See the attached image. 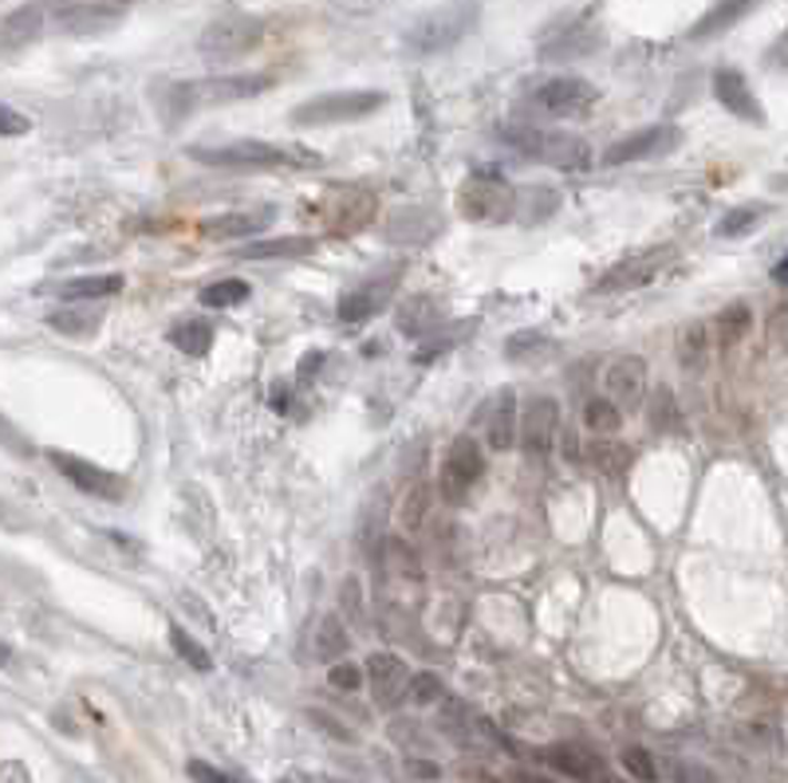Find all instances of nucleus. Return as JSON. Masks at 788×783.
I'll return each mask as SVG.
<instances>
[{
    "label": "nucleus",
    "mask_w": 788,
    "mask_h": 783,
    "mask_svg": "<svg viewBox=\"0 0 788 783\" xmlns=\"http://www.w3.org/2000/svg\"><path fill=\"white\" fill-rule=\"evenodd\" d=\"M272 87V75H213V80H190V83H166L158 87V107L166 123H181L201 107H221V103L256 99Z\"/></svg>",
    "instance_id": "nucleus-1"
},
{
    "label": "nucleus",
    "mask_w": 788,
    "mask_h": 783,
    "mask_svg": "<svg viewBox=\"0 0 788 783\" xmlns=\"http://www.w3.org/2000/svg\"><path fill=\"white\" fill-rule=\"evenodd\" d=\"M477 17H481V0H445V4L422 12V17L407 28L402 44H407L410 55H442L470 36Z\"/></svg>",
    "instance_id": "nucleus-2"
},
{
    "label": "nucleus",
    "mask_w": 788,
    "mask_h": 783,
    "mask_svg": "<svg viewBox=\"0 0 788 783\" xmlns=\"http://www.w3.org/2000/svg\"><path fill=\"white\" fill-rule=\"evenodd\" d=\"M264 40V20L253 12H221L213 17L198 36V55L206 64L225 67L237 64L241 55H249Z\"/></svg>",
    "instance_id": "nucleus-3"
},
{
    "label": "nucleus",
    "mask_w": 788,
    "mask_h": 783,
    "mask_svg": "<svg viewBox=\"0 0 788 783\" xmlns=\"http://www.w3.org/2000/svg\"><path fill=\"white\" fill-rule=\"evenodd\" d=\"M501 138L517 154L533 158L540 166H553V170H564V173H576V170H588L591 154H588V142L576 135H560V130H536V127H501Z\"/></svg>",
    "instance_id": "nucleus-4"
},
{
    "label": "nucleus",
    "mask_w": 788,
    "mask_h": 783,
    "mask_svg": "<svg viewBox=\"0 0 788 783\" xmlns=\"http://www.w3.org/2000/svg\"><path fill=\"white\" fill-rule=\"evenodd\" d=\"M387 107V91H327L316 99L292 107V127H336V123H359Z\"/></svg>",
    "instance_id": "nucleus-5"
},
{
    "label": "nucleus",
    "mask_w": 788,
    "mask_h": 783,
    "mask_svg": "<svg viewBox=\"0 0 788 783\" xmlns=\"http://www.w3.org/2000/svg\"><path fill=\"white\" fill-rule=\"evenodd\" d=\"M485 473V453L473 442L470 433H458L445 449L442 473H438V493H442L445 505H465L470 500V488L481 480Z\"/></svg>",
    "instance_id": "nucleus-6"
},
{
    "label": "nucleus",
    "mask_w": 788,
    "mask_h": 783,
    "mask_svg": "<svg viewBox=\"0 0 788 783\" xmlns=\"http://www.w3.org/2000/svg\"><path fill=\"white\" fill-rule=\"evenodd\" d=\"M458 209L470 221H481V225H493V221H508L517 216V190L508 186L505 178H493V173H477L458 190Z\"/></svg>",
    "instance_id": "nucleus-7"
},
{
    "label": "nucleus",
    "mask_w": 788,
    "mask_h": 783,
    "mask_svg": "<svg viewBox=\"0 0 788 783\" xmlns=\"http://www.w3.org/2000/svg\"><path fill=\"white\" fill-rule=\"evenodd\" d=\"M193 162L201 166H221V170H272V166H288V150L272 142H256V138H245V142H229V146H186Z\"/></svg>",
    "instance_id": "nucleus-8"
},
{
    "label": "nucleus",
    "mask_w": 788,
    "mask_h": 783,
    "mask_svg": "<svg viewBox=\"0 0 788 783\" xmlns=\"http://www.w3.org/2000/svg\"><path fill=\"white\" fill-rule=\"evenodd\" d=\"M682 146V127L679 123H654V127L634 130L627 138H616V142L603 150L599 162L603 166H627V162H643V158H666Z\"/></svg>",
    "instance_id": "nucleus-9"
},
{
    "label": "nucleus",
    "mask_w": 788,
    "mask_h": 783,
    "mask_svg": "<svg viewBox=\"0 0 788 783\" xmlns=\"http://www.w3.org/2000/svg\"><path fill=\"white\" fill-rule=\"evenodd\" d=\"M596 99H599V91L591 87L588 80H580V75H556V80L540 83V87L533 91V103L553 118L588 115V110L596 107Z\"/></svg>",
    "instance_id": "nucleus-10"
},
{
    "label": "nucleus",
    "mask_w": 788,
    "mask_h": 783,
    "mask_svg": "<svg viewBox=\"0 0 788 783\" xmlns=\"http://www.w3.org/2000/svg\"><path fill=\"white\" fill-rule=\"evenodd\" d=\"M556 433H560V402L548 394L528 398L525 414H521V449L533 465H540L553 453Z\"/></svg>",
    "instance_id": "nucleus-11"
},
{
    "label": "nucleus",
    "mask_w": 788,
    "mask_h": 783,
    "mask_svg": "<svg viewBox=\"0 0 788 783\" xmlns=\"http://www.w3.org/2000/svg\"><path fill=\"white\" fill-rule=\"evenodd\" d=\"M399 268H387V272H375V276H367L359 284V288H351L344 299H339V319L344 324H363V319L379 316V311H387L390 304H395V292H399Z\"/></svg>",
    "instance_id": "nucleus-12"
},
{
    "label": "nucleus",
    "mask_w": 788,
    "mask_h": 783,
    "mask_svg": "<svg viewBox=\"0 0 788 783\" xmlns=\"http://www.w3.org/2000/svg\"><path fill=\"white\" fill-rule=\"evenodd\" d=\"M48 457H52L55 473H64L80 493L99 496V500H111V505H118V500L127 496V480L107 473V468L91 465V461H83V457H72V453H60V449H52Z\"/></svg>",
    "instance_id": "nucleus-13"
},
{
    "label": "nucleus",
    "mask_w": 788,
    "mask_h": 783,
    "mask_svg": "<svg viewBox=\"0 0 788 783\" xmlns=\"http://www.w3.org/2000/svg\"><path fill=\"white\" fill-rule=\"evenodd\" d=\"M367 681H371V697L379 709H395V705H402L410 694V669L407 662L395 654L367 657Z\"/></svg>",
    "instance_id": "nucleus-14"
},
{
    "label": "nucleus",
    "mask_w": 788,
    "mask_h": 783,
    "mask_svg": "<svg viewBox=\"0 0 788 783\" xmlns=\"http://www.w3.org/2000/svg\"><path fill=\"white\" fill-rule=\"evenodd\" d=\"M608 398L623 410V414H639V410L647 405V359H639V355H623V359L611 362Z\"/></svg>",
    "instance_id": "nucleus-15"
},
{
    "label": "nucleus",
    "mask_w": 788,
    "mask_h": 783,
    "mask_svg": "<svg viewBox=\"0 0 788 783\" xmlns=\"http://www.w3.org/2000/svg\"><path fill=\"white\" fill-rule=\"evenodd\" d=\"M599 47H603V28L576 20V24H564L556 36L540 40V60H548V64H568V60H584V55L599 52Z\"/></svg>",
    "instance_id": "nucleus-16"
},
{
    "label": "nucleus",
    "mask_w": 788,
    "mask_h": 783,
    "mask_svg": "<svg viewBox=\"0 0 788 783\" xmlns=\"http://www.w3.org/2000/svg\"><path fill=\"white\" fill-rule=\"evenodd\" d=\"M714 95H717V103H722V107L729 110L734 118H742V123H753V127H765L761 99L753 95V87L745 83V75L737 72V67H722V72H714Z\"/></svg>",
    "instance_id": "nucleus-17"
},
{
    "label": "nucleus",
    "mask_w": 788,
    "mask_h": 783,
    "mask_svg": "<svg viewBox=\"0 0 788 783\" xmlns=\"http://www.w3.org/2000/svg\"><path fill=\"white\" fill-rule=\"evenodd\" d=\"M276 221V209L261 205V209H237V213H221L201 221V236L209 241H249V236L264 233Z\"/></svg>",
    "instance_id": "nucleus-18"
},
{
    "label": "nucleus",
    "mask_w": 788,
    "mask_h": 783,
    "mask_svg": "<svg viewBox=\"0 0 788 783\" xmlns=\"http://www.w3.org/2000/svg\"><path fill=\"white\" fill-rule=\"evenodd\" d=\"M123 17H127L123 4L99 0V4H67V9L55 17V24H60V32H67V36H103V32L123 24Z\"/></svg>",
    "instance_id": "nucleus-19"
},
{
    "label": "nucleus",
    "mask_w": 788,
    "mask_h": 783,
    "mask_svg": "<svg viewBox=\"0 0 788 783\" xmlns=\"http://www.w3.org/2000/svg\"><path fill=\"white\" fill-rule=\"evenodd\" d=\"M544 764L556 768L560 775H571V780L580 783H603L608 780V768H603V760L591 752V748L584 744H553L544 748Z\"/></svg>",
    "instance_id": "nucleus-20"
},
{
    "label": "nucleus",
    "mask_w": 788,
    "mask_h": 783,
    "mask_svg": "<svg viewBox=\"0 0 788 783\" xmlns=\"http://www.w3.org/2000/svg\"><path fill=\"white\" fill-rule=\"evenodd\" d=\"M521 437V417H517V390L505 387L501 394H493L490 405V422H485V442L497 453L513 449Z\"/></svg>",
    "instance_id": "nucleus-21"
},
{
    "label": "nucleus",
    "mask_w": 788,
    "mask_h": 783,
    "mask_svg": "<svg viewBox=\"0 0 788 783\" xmlns=\"http://www.w3.org/2000/svg\"><path fill=\"white\" fill-rule=\"evenodd\" d=\"M390 241H402V244H427L434 233H442V216H434L430 209L414 205V209H399V213L390 216L387 225Z\"/></svg>",
    "instance_id": "nucleus-22"
},
{
    "label": "nucleus",
    "mask_w": 788,
    "mask_h": 783,
    "mask_svg": "<svg viewBox=\"0 0 788 783\" xmlns=\"http://www.w3.org/2000/svg\"><path fill=\"white\" fill-rule=\"evenodd\" d=\"M316 248L312 236H272V241H249L237 248V261H296Z\"/></svg>",
    "instance_id": "nucleus-23"
},
{
    "label": "nucleus",
    "mask_w": 788,
    "mask_h": 783,
    "mask_svg": "<svg viewBox=\"0 0 788 783\" xmlns=\"http://www.w3.org/2000/svg\"><path fill=\"white\" fill-rule=\"evenodd\" d=\"M757 4H761V0H717L714 9H710L706 17L698 20V24L690 28V40H714V36H722V32H729L737 20L749 17Z\"/></svg>",
    "instance_id": "nucleus-24"
},
{
    "label": "nucleus",
    "mask_w": 788,
    "mask_h": 783,
    "mask_svg": "<svg viewBox=\"0 0 788 783\" xmlns=\"http://www.w3.org/2000/svg\"><path fill=\"white\" fill-rule=\"evenodd\" d=\"M127 288V279L118 272H99V276H75L60 284V299L67 304H91V299H111Z\"/></svg>",
    "instance_id": "nucleus-25"
},
{
    "label": "nucleus",
    "mask_w": 788,
    "mask_h": 783,
    "mask_svg": "<svg viewBox=\"0 0 788 783\" xmlns=\"http://www.w3.org/2000/svg\"><path fill=\"white\" fill-rule=\"evenodd\" d=\"M40 32H44V12L36 4H24V9H12L4 17V28H0V36H4V52H20V47L36 44Z\"/></svg>",
    "instance_id": "nucleus-26"
},
{
    "label": "nucleus",
    "mask_w": 788,
    "mask_h": 783,
    "mask_svg": "<svg viewBox=\"0 0 788 783\" xmlns=\"http://www.w3.org/2000/svg\"><path fill=\"white\" fill-rule=\"evenodd\" d=\"M438 319H442V307H438L434 296H410L399 304L395 324H399V331H407L410 339H422V335L434 331Z\"/></svg>",
    "instance_id": "nucleus-27"
},
{
    "label": "nucleus",
    "mask_w": 788,
    "mask_h": 783,
    "mask_svg": "<svg viewBox=\"0 0 788 783\" xmlns=\"http://www.w3.org/2000/svg\"><path fill=\"white\" fill-rule=\"evenodd\" d=\"M473 331H477V319H453V324L434 327V331L422 335V342L414 347V362L438 359V355H445L450 347H458L462 339H470Z\"/></svg>",
    "instance_id": "nucleus-28"
},
{
    "label": "nucleus",
    "mask_w": 788,
    "mask_h": 783,
    "mask_svg": "<svg viewBox=\"0 0 788 783\" xmlns=\"http://www.w3.org/2000/svg\"><path fill=\"white\" fill-rule=\"evenodd\" d=\"M48 327L67 335V339H91L103 327V307H60V311L48 316Z\"/></svg>",
    "instance_id": "nucleus-29"
},
{
    "label": "nucleus",
    "mask_w": 788,
    "mask_h": 783,
    "mask_svg": "<svg viewBox=\"0 0 788 783\" xmlns=\"http://www.w3.org/2000/svg\"><path fill=\"white\" fill-rule=\"evenodd\" d=\"M671 253H647L639 256V261L631 264H619V268H611L608 276L599 279V292H616V288H634V284H647V279L659 272V264L666 261Z\"/></svg>",
    "instance_id": "nucleus-30"
},
{
    "label": "nucleus",
    "mask_w": 788,
    "mask_h": 783,
    "mask_svg": "<svg viewBox=\"0 0 788 783\" xmlns=\"http://www.w3.org/2000/svg\"><path fill=\"white\" fill-rule=\"evenodd\" d=\"M560 209V193L548 190V186H525L517 190V221L521 225H540Z\"/></svg>",
    "instance_id": "nucleus-31"
},
{
    "label": "nucleus",
    "mask_w": 788,
    "mask_h": 783,
    "mask_svg": "<svg viewBox=\"0 0 788 783\" xmlns=\"http://www.w3.org/2000/svg\"><path fill=\"white\" fill-rule=\"evenodd\" d=\"M347 649H351V638H347V631H344V618H339V614H324V618H319V631H316V657L336 666Z\"/></svg>",
    "instance_id": "nucleus-32"
},
{
    "label": "nucleus",
    "mask_w": 788,
    "mask_h": 783,
    "mask_svg": "<svg viewBox=\"0 0 788 783\" xmlns=\"http://www.w3.org/2000/svg\"><path fill=\"white\" fill-rule=\"evenodd\" d=\"M647 422H651L654 433H679L682 417H679V402H674L671 387H659L647 398Z\"/></svg>",
    "instance_id": "nucleus-33"
},
{
    "label": "nucleus",
    "mask_w": 788,
    "mask_h": 783,
    "mask_svg": "<svg viewBox=\"0 0 788 783\" xmlns=\"http://www.w3.org/2000/svg\"><path fill=\"white\" fill-rule=\"evenodd\" d=\"M505 355L513 362H536V359H548L556 355V342L540 331H517L513 339L505 342Z\"/></svg>",
    "instance_id": "nucleus-34"
},
{
    "label": "nucleus",
    "mask_w": 788,
    "mask_h": 783,
    "mask_svg": "<svg viewBox=\"0 0 788 783\" xmlns=\"http://www.w3.org/2000/svg\"><path fill=\"white\" fill-rule=\"evenodd\" d=\"M584 425H588L591 433H599V437H611V433H619V425H623V410H619L611 398H588V405H584Z\"/></svg>",
    "instance_id": "nucleus-35"
},
{
    "label": "nucleus",
    "mask_w": 788,
    "mask_h": 783,
    "mask_svg": "<svg viewBox=\"0 0 788 783\" xmlns=\"http://www.w3.org/2000/svg\"><path fill=\"white\" fill-rule=\"evenodd\" d=\"M588 461L599 468V473L619 477V473H627V465H631V449H627L623 442H608V437H599V442L588 445Z\"/></svg>",
    "instance_id": "nucleus-36"
},
{
    "label": "nucleus",
    "mask_w": 788,
    "mask_h": 783,
    "mask_svg": "<svg viewBox=\"0 0 788 783\" xmlns=\"http://www.w3.org/2000/svg\"><path fill=\"white\" fill-rule=\"evenodd\" d=\"M201 307H213V311H229V307L245 304L249 299V284L245 279H218V284H209L201 288Z\"/></svg>",
    "instance_id": "nucleus-37"
},
{
    "label": "nucleus",
    "mask_w": 788,
    "mask_h": 783,
    "mask_svg": "<svg viewBox=\"0 0 788 783\" xmlns=\"http://www.w3.org/2000/svg\"><path fill=\"white\" fill-rule=\"evenodd\" d=\"M170 342L178 347V351H186V355H206L209 351V342H213V327L206 324V319H190V324H178L170 331Z\"/></svg>",
    "instance_id": "nucleus-38"
},
{
    "label": "nucleus",
    "mask_w": 788,
    "mask_h": 783,
    "mask_svg": "<svg viewBox=\"0 0 788 783\" xmlns=\"http://www.w3.org/2000/svg\"><path fill=\"white\" fill-rule=\"evenodd\" d=\"M706 347H710V335H706V324H690L679 339V359L690 374H698L706 367Z\"/></svg>",
    "instance_id": "nucleus-39"
},
{
    "label": "nucleus",
    "mask_w": 788,
    "mask_h": 783,
    "mask_svg": "<svg viewBox=\"0 0 788 783\" xmlns=\"http://www.w3.org/2000/svg\"><path fill=\"white\" fill-rule=\"evenodd\" d=\"M749 327H753V311L745 304H729L717 316V339L725 342V347H734L742 335H749Z\"/></svg>",
    "instance_id": "nucleus-40"
},
{
    "label": "nucleus",
    "mask_w": 788,
    "mask_h": 783,
    "mask_svg": "<svg viewBox=\"0 0 788 783\" xmlns=\"http://www.w3.org/2000/svg\"><path fill=\"white\" fill-rule=\"evenodd\" d=\"M761 216H765L761 205H737V209H729V213H725L722 221H717L714 233L725 236V241H734V236H745V233H749V229L757 225Z\"/></svg>",
    "instance_id": "nucleus-41"
},
{
    "label": "nucleus",
    "mask_w": 788,
    "mask_h": 783,
    "mask_svg": "<svg viewBox=\"0 0 788 783\" xmlns=\"http://www.w3.org/2000/svg\"><path fill=\"white\" fill-rule=\"evenodd\" d=\"M427 508H430V485H427V480H418V485H410L407 500H402L399 523L407 531H418V528H422V520H427Z\"/></svg>",
    "instance_id": "nucleus-42"
},
{
    "label": "nucleus",
    "mask_w": 788,
    "mask_h": 783,
    "mask_svg": "<svg viewBox=\"0 0 788 783\" xmlns=\"http://www.w3.org/2000/svg\"><path fill=\"white\" fill-rule=\"evenodd\" d=\"M619 764H623V772L634 775V780H643V783L659 780V760H654L651 752H647V748H639V744L623 748V752H619Z\"/></svg>",
    "instance_id": "nucleus-43"
},
{
    "label": "nucleus",
    "mask_w": 788,
    "mask_h": 783,
    "mask_svg": "<svg viewBox=\"0 0 788 783\" xmlns=\"http://www.w3.org/2000/svg\"><path fill=\"white\" fill-rule=\"evenodd\" d=\"M170 646L178 649V657H186V662H190L193 669H201V674H206V669L213 666V662H209L206 649H201L198 642L190 638V634L181 631V626H170Z\"/></svg>",
    "instance_id": "nucleus-44"
},
{
    "label": "nucleus",
    "mask_w": 788,
    "mask_h": 783,
    "mask_svg": "<svg viewBox=\"0 0 788 783\" xmlns=\"http://www.w3.org/2000/svg\"><path fill=\"white\" fill-rule=\"evenodd\" d=\"M407 701L410 705H434V701H442V677H438V674H414V677H410Z\"/></svg>",
    "instance_id": "nucleus-45"
},
{
    "label": "nucleus",
    "mask_w": 788,
    "mask_h": 783,
    "mask_svg": "<svg viewBox=\"0 0 788 783\" xmlns=\"http://www.w3.org/2000/svg\"><path fill=\"white\" fill-rule=\"evenodd\" d=\"M339 603H344V614L355 622V626H363L367 622V614H363V583L359 575H347L344 586H339Z\"/></svg>",
    "instance_id": "nucleus-46"
},
{
    "label": "nucleus",
    "mask_w": 788,
    "mask_h": 783,
    "mask_svg": "<svg viewBox=\"0 0 788 783\" xmlns=\"http://www.w3.org/2000/svg\"><path fill=\"white\" fill-rule=\"evenodd\" d=\"M395 0H332V12L339 17H351V20H363V17H375V12L390 9Z\"/></svg>",
    "instance_id": "nucleus-47"
},
{
    "label": "nucleus",
    "mask_w": 788,
    "mask_h": 783,
    "mask_svg": "<svg viewBox=\"0 0 788 783\" xmlns=\"http://www.w3.org/2000/svg\"><path fill=\"white\" fill-rule=\"evenodd\" d=\"M327 681L336 685V689H344V694H355L363 685V669L351 666V662H336V666L327 669Z\"/></svg>",
    "instance_id": "nucleus-48"
},
{
    "label": "nucleus",
    "mask_w": 788,
    "mask_h": 783,
    "mask_svg": "<svg viewBox=\"0 0 788 783\" xmlns=\"http://www.w3.org/2000/svg\"><path fill=\"white\" fill-rule=\"evenodd\" d=\"M190 780L193 783H241L237 775H229V772H221V768H213V764H206V760H190Z\"/></svg>",
    "instance_id": "nucleus-49"
},
{
    "label": "nucleus",
    "mask_w": 788,
    "mask_h": 783,
    "mask_svg": "<svg viewBox=\"0 0 788 783\" xmlns=\"http://www.w3.org/2000/svg\"><path fill=\"white\" fill-rule=\"evenodd\" d=\"M0 135H4V138L28 135V118H20L12 107H4V110H0Z\"/></svg>",
    "instance_id": "nucleus-50"
},
{
    "label": "nucleus",
    "mask_w": 788,
    "mask_h": 783,
    "mask_svg": "<svg viewBox=\"0 0 788 783\" xmlns=\"http://www.w3.org/2000/svg\"><path fill=\"white\" fill-rule=\"evenodd\" d=\"M312 720H316L319 729L332 732V737H336V740H347V744H351V740H355V732H351V729H344V724H339V720H332V717H327V712L312 709Z\"/></svg>",
    "instance_id": "nucleus-51"
},
{
    "label": "nucleus",
    "mask_w": 788,
    "mask_h": 783,
    "mask_svg": "<svg viewBox=\"0 0 788 783\" xmlns=\"http://www.w3.org/2000/svg\"><path fill=\"white\" fill-rule=\"evenodd\" d=\"M407 772L418 775V780H438V764H430V760H407Z\"/></svg>",
    "instance_id": "nucleus-52"
},
{
    "label": "nucleus",
    "mask_w": 788,
    "mask_h": 783,
    "mask_svg": "<svg viewBox=\"0 0 788 783\" xmlns=\"http://www.w3.org/2000/svg\"><path fill=\"white\" fill-rule=\"evenodd\" d=\"M324 359H327L324 351H308V355H304V359H300V379H312V374H316L319 362H324Z\"/></svg>",
    "instance_id": "nucleus-53"
},
{
    "label": "nucleus",
    "mask_w": 788,
    "mask_h": 783,
    "mask_svg": "<svg viewBox=\"0 0 788 783\" xmlns=\"http://www.w3.org/2000/svg\"><path fill=\"white\" fill-rule=\"evenodd\" d=\"M281 783H319V780H312V775H304V772H288V775H281Z\"/></svg>",
    "instance_id": "nucleus-54"
},
{
    "label": "nucleus",
    "mask_w": 788,
    "mask_h": 783,
    "mask_svg": "<svg viewBox=\"0 0 788 783\" xmlns=\"http://www.w3.org/2000/svg\"><path fill=\"white\" fill-rule=\"evenodd\" d=\"M773 279H777V284H788V256L773 268Z\"/></svg>",
    "instance_id": "nucleus-55"
},
{
    "label": "nucleus",
    "mask_w": 788,
    "mask_h": 783,
    "mask_svg": "<svg viewBox=\"0 0 788 783\" xmlns=\"http://www.w3.org/2000/svg\"><path fill=\"white\" fill-rule=\"evenodd\" d=\"M517 783H548V780H540V775H517Z\"/></svg>",
    "instance_id": "nucleus-56"
},
{
    "label": "nucleus",
    "mask_w": 788,
    "mask_h": 783,
    "mask_svg": "<svg viewBox=\"0 0 788 783\" xmlns=\"http://www.w3.org/2000/svg\"><path fill=\"white\" fill-rule=\"evenodd\" d=\"M327 783H339V780H327Z\"/></svg>",
    "instance_id": "nucleus-57"
}]
</instances>
